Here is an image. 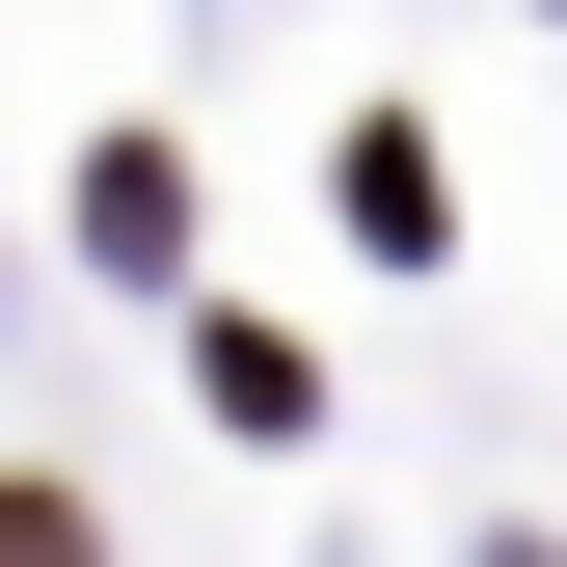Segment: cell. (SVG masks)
Wrapping results in <instances>:
<instances>
[{
    "instance_id": "obj_2",
    "label": "cell",
    "mask_w": 567,
    "mask_h": 567,
    "mask_svg": "<svg viewBox=\"0 0 567 567\" xmlns=\"http://www.w3.org/2000/svg\"><path fill=\"white\" fill-rule=\"evenodd\" d=\"M0 567H109V540H82V486H0Z\"/></svg>"
},
{
    "instance_id": "obj_1",
    "label": "cell",
    "mask_w": 567,
    "mask_h": 567,
    "mask_svg": "<svg viewBox=\"0 0 567 567\" xmlns=\"http://www.w3.org/2000/svg\"><path fill=\"white\" fill-rule=\"evenodd\" d=\"M82 244H109V270H163V244H189V163H163V135H109V163H82Z\"/></svg>"
}]
</instances>
